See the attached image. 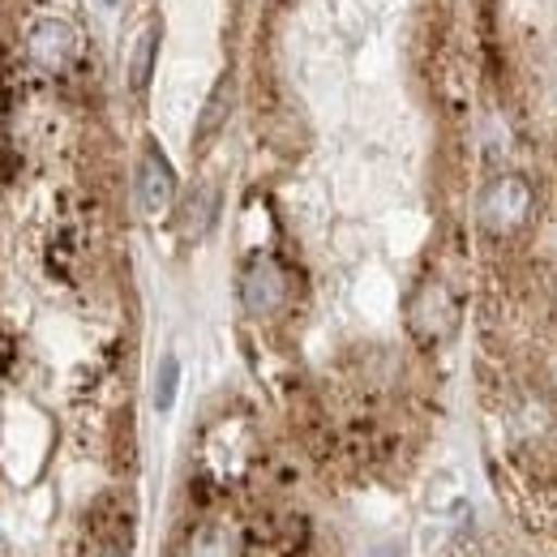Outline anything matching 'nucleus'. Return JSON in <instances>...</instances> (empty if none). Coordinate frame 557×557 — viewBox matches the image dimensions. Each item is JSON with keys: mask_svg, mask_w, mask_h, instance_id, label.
Masks as SVG:
<instances>
[{"mask_svg": "<svg viewBox=\"0 0 557 557\" xmlns=\"http://www.w3.org/2000/svg\"><path fill=\"white\" fill-rule=\"evenodd\" d=\"M103 4H116V0H103Z\"/></svg>", "mask_w": 557, "mask_h": 557, "instance_id": "ddd939ff", "label": "nucleus"}, {"mask_svg": "<svg viewBox=\"0 0 557 557\" xmlns=\"http://www.w3.org/2000/svg\"><path fill=\"white\" fill-rule=\"evenodd\" d=\"M214 214H219V189H210V185H202V189H194V198L185 202V210H181V219H185V236H207L210 223H214Z\"/></svg>", "mask_w": 557, "mask_h": 557, "instance_id": "6e6552de", "label": "nucleus"}, {"mask_svg": "<svg viewBox=\"0 0 557 557\" xmlns=\"http://www.w3.org/2000/svg\"><path fill=\"white\" fill-rule=\"evenodd\" d=\"M455 318H459V305H455V296L442 283H424L417 296H412L408 322H412V335L424 339V344L450 335L455 331Z\"/></svg>", "mask_w": 557, "mask_h": 557, "instance_id": "7ed1b4c3", "label": "nucleus"}, {"mask_svg": "<svg viewBox=\"0 0 557 557\" xmlns=\"http://www.w3.org/2000/svg\"><path fill=\"white\" fill-rule=\"evenodd\" d=\"M172 198H176V172H172V163H168L159 150H150L138 168L141 210H146V214H159V210L172 207Z\"/></svg>", "mask_w": 557, "mask_h": 557, "instance_id": "39448f33", "label": "nucleus"}, {"mask_svg": "<svg viewBox=\"0 0 557 557\" xmlns=\"http://www.w3.org/2000/svg\"><path fill=\"white\" fill-rule=\"evenodd\" d=\"M159 39H163V30H159V26H146V30L138 35V44H134V57H129V86H134L138 95L150 86V70H154Z\"/></svg>", "mask_w": 557, "mask_h": 557, "instance_id": "1a4fd4ad", "label": "nucleus"}, {"mask_svg": "<svg viewBox=\"0 0 557 557\" xmlns=\"http://www.w3.org/2000/svg\"><path fill=\"white\" fill-rule=\"evenodd\" d=\"M373 557H395V554H386V549H382V554H373Z\"/></svg>", "mask_w": 557, "mask_h": 557, "instance_id": "f8f14e48", "label": "nucleus"}, {"mask_svg": "<svg viewBox=\"0 0 557 557\" xmlns=\"http://www.w3.org/2000/svg\"><path fill=\"white\" fill-rule=\"evenodd\" d=\"M227 112H232V77L223 73V77L214 82V90H210L202 116H198V129H194V146H198V150H202L207 141L219 138V129L227 125Z\"/></svg>", "mask_w": 557, "mask_h": 557, "instance_id": "423d86ee", "label": "nucleus"}, {"mask_svg": "<svg viewBox=\"0 0 557 557\" xmlns=\"http://www.w3.org/2000/svg\"><path fill=\"white\" fill-rule=\"evenodd\" d=\"M176 391H181V364H176V356H163L159 373H154V408L168 412L176 404Z\"/></svg>", "mask_w": 557, "mask_h": 557, "instance_id": "9d476101", "label": "nucleus"}, {"mask_svg": "<svg viewBox=\"0 0 557 557\" xmlns=\"http://www.w3.org/2000/svg\"><path fill=\"white\" fill-rule=\"evenodd\" d=\"M240 300L253 318H271L287 300V275L275 258H253L240 275Z\"/></svg>", "mask_w": 557, "mask_h": 557, "instance_id": "f03ea898", "label": "nucleus"}, {"mask_svg": "<svg viewBox=\"0 0 557 557\" xmlns=\"http://www.w3.org/2000/svg\"><path fill=\"white\" fill-rule=\"evenodd\" d=\"M185 557H240V541L232 528H219V523H207L189 536L185 545Z\"/></svg>", "mask_w": 557, "mask_h": 557, "instance_id": "0eeeda50", "label": "nucleus"}, {"mask_svg": "<svg viewBox=\"0 0 557 557\" xmlns=\"http://www.w3.org/2000/svg\"><path fill=\"white\" fill-rule=\"evenodd\" d=\"M532 207H536V194H532V185L523 176H497L481 194L476 219H481V227L488 236H510L532 219Z\"/></svg>", "mask_w": 557, "mask_h": 557, "instance_id": "f257e3e1", "label": "nucleus"}, {"mask_svg": "<svg viewBox=\"0 0 557 557\" xmlns=\"http://www.w3.org/2000/svg\"><path fill=\"white\" fill-rule=\"evenodd\" d=\"M26 48H30V61L39 70L57 73L77 57V30H73L70 22H61V17H44V22L30 26Z\"/></svg>", "mask_w": 557, "mask_h": 557, "instance_id": "20e7f679", "label": "nucleus"}, {"mask_svg": "<svg viewBox=\"0 0 557 557\" xmlns=\"http://www.w3.org/2000/svg\"><path fill=\"white\" fill-rule=\"evenodd\" d=\"M99 557H129V554H125L121 545H103V549H99Z\"/></svg>", "mask_w": 557, "mask_h": 557, "instance_id": "9b49d317", "label": "nucleus"}]
</instances>
